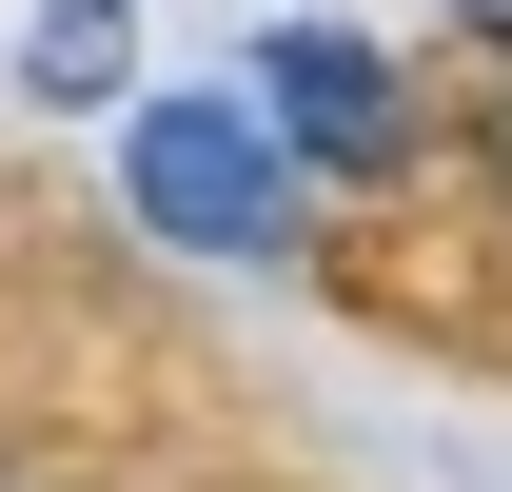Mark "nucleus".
<instances>
[{"mask_svg": "<svg viewBox=\"0 0 512 492\" xmlns=\"http://www.w3.org/2000/svg\"><path fill=\"white\" fill-rule=\"evenodd\" d=\"M40 99H119V0H40Z\"/></svg>", "mask_w": 512, "mask_h": 492, "instance_id": "obj_3", "label": "nucleus"}, {"mask_svg": "<svg viewBox=\"0 0 512 492\" xmlns=\"http://www.w3.org/2000/svg\"><path fill=\"white\" fill-rule=\"evenodd\" d=\"M256 99H276V138H296V158H316V178H375L394 138H414V79L375 60V40H355V20H276V40H256Z\"/></svg>", "mask_w": 512, "mask_h": 492, "instance_id": "obj_2", "label": "nucleus"}, {"mask_svg": "<svg viewBox=\"0 0 512 492\" xmlns=\"http://www.w3.org/2000/svg\"><path fill=\"white\" fill-rule=\"evenodd\" d=\"M296 138H276V99L256 79H138L119 99V197L158 256H217V276H276L296 256Z\"/></svg>", "mask_w": 512, "mask_h": 492, "instance_id": "obj_1", "label": "nucleus"}]
</instances>
